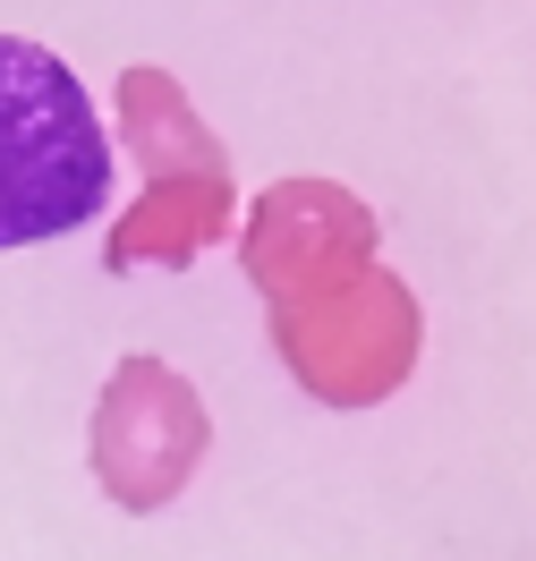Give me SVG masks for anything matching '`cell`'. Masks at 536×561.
I'll return each mask as SVG.
<instances>
[{
    "label": "cell",
    "mask_w": 536,
    "mask_h": 561,
    "mask_svg": "<svg viewBox=\"0 0 536 561\" xmlns=\"http://www.w3.org/2000/svg\"><path fill=\"white\" fill-rule=\"evenodd\" d=\"M111 205V137L94 94L43 43L0 35V247H43Z\"/></svg>",
    "instance_id": "1"
}]
</instances>
